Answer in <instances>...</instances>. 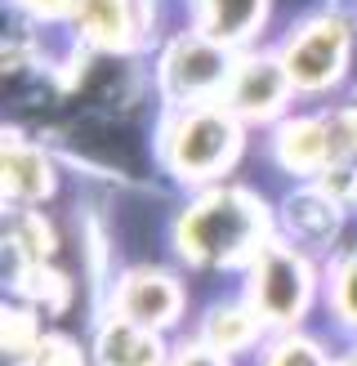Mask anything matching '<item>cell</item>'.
<instances>
[{"mask_svg": "<svg viewBox=\"0 0 357 366\" xmlns=\"http://www.w3.org/2000/svg\"><path fill=\"white\" fill-rule=\"evenodd\" d=\"M286 85H291L286 67H273L263 59L241 63L237 76H232V107H237V112H250V117H263V112H273L281 103Z\"/></svg>", "mask_w": 357, "mask_h": 366, "instance_id": "obj_7", "label": "cell"}, {"mask_svg": "<svg viewBox=\"0 0 357 366\" xmlns=\"http://www.w3.org/2000/svg\"><path fill=\"white\" fill-rule=\"evenodd\" d=\"M31 366H81V353H76V344H67V340H41Z\"/></svg>", "mask_w": 357, "mask_h": 366, "instance_id": "obj_17", "label": "cell"}, {"mask_svg": "<svg viewBox=\"0 0 357 366\" xmlns=\"http://www.w3.org/2000/svg\"><path fill=\"white\" fill-rule=\"evenodd\" d=\"M31 9H41V14H59L63 5H71V0H27Z\"/></svg>", "mask_w": 357, "mask_h": 366, "instance_id": "obj_21", "label": "cell"}, {"mask_svg": "<svg viewBox=\"0 0 357 366\" xmlns=\"http://www.w3.org/2000/svg\"><path fill=\"white\" fill-rule=\"evenodd\" d=\"M348 366H357V357H353V362H348Z\"/></svg>", "mask_w": 357, "mask_h": 366, "instance_id": "obj_22", "label": "cell"}, {"mask_svg": "<svg viewBox=\"0 0 357 366\" xmlns=\"http://www.w3.org/2000/svg\"><path fill=\"white\" fill-rule=\"evenodd\" d=\"M228 81V59L210 41H174L166 54V85L174 99H201Z\"/></svg>", "mask_w": 357, "mask_h": 366, "instance_id": "obj_5", "label": "cell"}, {"mask_svg": "<svg viewBox=\"0 0 357 366\" xmlns=\"http://www.w3.org/2000/svg\"><path fill=\"white\" fill-rule=\"evenodd\" d=\"M174 366H223V362H219V353H214V349H206V344H192L188 353H178Z\"/></svg>", "mask_w": 357, "mask_h": 366, "instance_id": "obj_20", "label": "cell"}, {"mask_svg": "<svg viewBox=\"0 0 357 366\" xmlns=\"http://www.w3.org/2000/svg\"><path fill=\"white\" fill-rule=\"evenodd\" d=\"M5 344H9L14 353H23V349H36L41 340H36L31 322H27L23 313H9V317H5Z\"/></svg>", "mask_w": 357, "mask_h": 366, "instance_id": "obj_18", "label": "cell"}, {"mask_svg": "<svg viewBox=\"0 0 357 366\" xmlns=\"http://www.w3.org/2000/svg\"><path fill=\"white\" fill-rule=\"evenodd\" d=\"M116 304H121V317L130 326L156 331V326L174 322V313H178V286L170 277H161V272H130L121 282Z\"/></svg>", "mask_w": 357, "mask_h": 366, "instance_id": "obj_6", "label": "cell"}, {"mask_svg": "<svg viewBox=\"0 0 357 366\" xmlns=\"http://www.w3.org/2000/svg\"><path fill=\"white\" fill-rule=\"evenodd\" d=\"M81 27H85V36H94L99 45H121L125 27H130L125 0H81Z\"/></svg>", "mask_w": 357, "mask_h": 366, "instance_id": "obj_12", "label": "cell"}, {"mask_svg": "<svg viewBox=\"0 0 357 366\" xmlns=\"http://www.w3.org/2000/svg\"><path fill=\"white\" fill-rule=\"evenodd\" d=\"M14 242H18V250L27 254V259H41V254H49L54 250V242H49V228L41 224V219H18L14 224Z\"/></svg>", "mask_w": 357, "mask_h": 366, "instance_id": "obj_15", "label": "cell"}, {"mask_svg": "<svg viewBox=\"0 0 357 366\" xmlns=\"http://www.w3.org/2000/svg\"><path fill=\"white\" fill-rule=\"evenodd\" d=\"M255 242H259V206L246 201L241 192L206 197L178 224V246L196 264H232L255 250Z\"/></svg>", "mask_w": 357, "mask_h": 366, "instance_id": "obj_1", "label": "cell"}, {"mask_svg": "<svg viewBox=\"0 0 357 366\" xmlns=\"http://www.w3.org/2000/svg\"><path fill=\"white\" fill-rule=\"evenodd\" d=\"M263 0H201L206 31L214 41H241L250 27H259Z\"/></svg>", "mask_w": 357, "mask_h": 366, "instance_id": "obj_10", "label": "cell"}, {"mask_svg": "<svg viewBox=\"0 0 357 366\" xmlns=\"http://www.w3.org/2000/svg\"><path fill=\"white\" fill-rule=\"evenodd\" d=\"M255 304L268 322H295L308 304V272L291 250L268 246L255 264Z\"/></svg>", "mask_w": 357, "mask_h": 366, "instance_id": "obj_3", "label": "cell"}, {"mask_svg": "<svg viewBox=\"0 0 357 366\" xmlns=\"http://www.w3.org/2000/svg\"><path fill=\"white\" fill-rule=\"evenodd\" d=\"M206 335H210V349H241L255 335V317L246 308H219V313H210Z\"/></svg>", "mask_w": 357, "mask_h": 366, "instance_id": "obj_13", "label": "cell"}, {"mask_svg": "<svg viewBox=\"0 0 357 366\" xmlns=\"http://www.w3.org/2000/svg\"><path fill=\"white\" fill-rule=\"evenodd\" d=\"M45 188H49V170H45L41 152L23 148V143H9L5 148V192L14 201H36Z\"/></svg>", "mask_w": 357, "mask_h": 366, "instance_id": "obj_11", "label": "cell"}, {"mask_svg": "<svg viewBox=\"0 0 357 366\" xmlns=\"http://www.w3.org/2000/svg\"><path fill=\"white\" fill-rule=\"evenodd\" d=\"M344 49H348V31L326 18V23H313V27H303L295 36L281 67H286V76L295 85L317 89V85L335 81V71L344 67Z\"/></svg>", "mask_w": 357, "mask_h": 366, "instance_id": "obj_4", "label": "cell"}, {"mask_svg": "<svg viewBox=\"0 0 357 366\" xmlns=\"http://www.w3.org/2000/svg\"><path fill=\"white\" fill-rule=\"evenodd\" d=\"M99 362L103 366H161V344L143 331V326L116 322L112 331H103Z\"/></svg>", "mask_w": 357, "mask_h": 366, "instance_id": "obj_8", "label": "cell"}, {"mask_svg": "<svg viewBox=\"0 0 357 366\" xmlns=\"http://www.w3.org/2000/svg\"><path fill=\"white\" fill-rule=\"evenodd\" d=\"M237 152V125L223 112H196L174 130L170 139V161L178 174H214L223 170Z\"/></svg>", "mask_w": 357, "mask_h": 366, "instance_id": "obj_2", "label": "cell"}, {"mask_svg": "<svg viewBox=\"0 0 357 366\" xmlns=\"http://www.w3.org/2000/svg\"><path fill=\"white\" fill-rule=\"evenodd\" d=\"M291 224L303 232V237H313V242H321V237L331 232V210H326V201H313V214H308V197H299L295 206H291Z\"/></svg>", "mask_w": 357, "mask_h": 366, "instance_id": "obj_14", "label": "cell"}, {"mask_svg": "<svg viewBox=\"0 0 357 366\" xmlns=\"http://www.w3.org/2000/svg\"><path fill=\"white\" fill-rule=\"evenodd\" d=\"M268 366H326V357H321L308 340H286Z\"/></svg>", "mask_w": 357, "mask_h": 366, "instance_id": "obj_16", "label": "cell"}, {"mask_svg": "<svg viewBox=\"0 0 357 366\" xmlns=\"http://www.w3.org/2000/svg\"><path fill=\"white\" fill-rule=\"evenodd\" d=\"M339 139L344 134H335V130H326V125H317V121H299V125H291V130L281 134V157H286V166H295V170H317V166L331 161Z\"/></svg>", "mask_w": 357, "mask_h": 366, "instance_id": "obj_9", "label": "cell"}, {"mask_svg": "<svg viewBox=\"0 0 357 366\" xmlns=\"http://www.w3.org/2000/svg\"><path fill=\"white\" fill-rule=\"evenodd\" d=\"M339 304H344V313L357 322V259L348 264V272H344V282H339Z\"/></svg>", "mask_w": 357, "mask_h": 366, "instance_id": "obj_19", "label": "cell"}]
</instances>
